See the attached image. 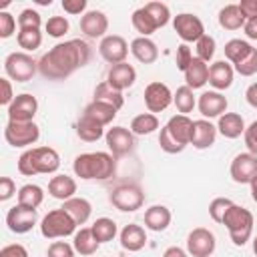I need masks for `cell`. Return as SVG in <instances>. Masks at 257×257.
Returning <instances> with one entry per match:
<instances>
[{
  "instance_id": "cell-5",
  "label": "cell",
  "mask_w": 257,
  "mask_h": 257,
  "mask_svg": "<svg viewBox=\"0 0 257 257\" xmlns=\"http://www.w3.org/2000/svg\"><path fill=\"white\" fill-rule=\"evenodd\" d=\"M38 137H40V128L34 120L32 122L8 120L6 126H4V139L14 149H24V147L34 145L38 141Z\"/></svg>"
},
{
  "instance_id": "cell-11",
  "label": "cell",
  "mask_w": 257,
  "mask_h": 257,
  "mask_svg": "<svg viewBox=\"0 0 257 257\" xmlns=\"http://www.w3.org/2000/svg\"><path fill=\"white\" fill-rule=\"evenodd\" d=\"M104 139H106V147H108V151H110V155L114 159L124 157V155H128L135 149V135L128 128H124V126L108 128Z\"/></svg>"
},
{
  "instance_id": "cell-49",
  "label": "cell",
  "mask_w": 257,
  "mask_h": 257,
  "mask_svg": "<svg viewBox=\"0 0 257 257\" xmlns=\"http://www.w3.org/2000/svg\"><path fill=\"white\" fill-rule=\"evenodd\" d=\"M46 257H74V247L68 245L66 241H54L48 247Z\"/></svg>"
},
{
  "instance_id": "cell-44",
  "label": "cell",
  "mask_w": 257,
  "mask_h": 257,
  "mask_svg": "<svg viewBox=\"0 0 257 257\" xmlns=\"http://www.w3.org/2000/svg\"><path fill=\"white\" fill-rule=\"evenodd\" d=\"M195 50H197V58L203 62H209L215 54V38L209 34H203L197 42H195Z\"/></svg>"
},
{
  "instance_id": "cell-3",
  "label": "cell",
  "mask_w": 257,
  "mask_h": 257,
  "mask_svg": "<svg viewBox=\"0 0 257 257\" xmlns=\"http://www.w3.org/2000/svg\"><path fill=\"white\" fill-rule=\"evenodd\" d=\"M223 225L227 227L231 241L237 247H243L251 239V233H253V213L249 209L233 203L223 217Z\"/></svg>"
},
{
  "instance_id": "cell-34",
  "label": "cell",
  "mask_w": 257,
  "mask_h": 257,
  "mask_svg": "<svg viewBox=\"0 0 257 257\" xmlns=\"http://www.w3.org/2000/svg\"><path fill=\"white\" fill-rule=\"evenodd\" d=\"M94 100L106 102V104L114 106L116 110H120L122 104H124V96H122V92L116 90V88H112L106 80L100 82V84H96V88H94Z\"/></svg>"
},
{
  "instance_id": "cell-50",
  "label": "cell",
  "mask_w": 257,
  "mask_h": 257,
  "mask_svg": "<svg viewBox=\"0 0 257 257\" xmlns=\"http://www.w3.org/2000/svg\"><path fill=\"white\" fill-rule=\"evenodd\" d=\"M16 30V20L6 10L0 12V38H10Z\"/></svg>"
},
{
  "instance_id": "cell-17",
  "label": "cell",
  "mask_w": 257,
  "mask_h": 257,
  "mask_svg": "<svg viewBox=\"0 0 257 257\" xmlns=\"http://www.w3.org/2000/svg\"><path fill=\"white\" fill-rule=\"evenodd\" d=\"M108 30V18L100 10H88L80 18V32L86 38H104V32Z\"/></svg>"
},
{
  "instance_id": "cell-26",
  "label": "cell",
  "mask_w": 257,
  "mask_h": 257,
  "mask_svg": "<svg viewBox=\"0 0 257 257\" xmlns=\"http://www.w3.org/2000/svg\"><path fill=\"white\" fill-rule=\"evenodd\" d=\"M131 52H133V56H135L139 62H143V64H153V62L159 58V48H157V44H155L151 38H147V36L135 38V40L131 42Z\"/></svg>"
},
{
  "instance_id": "cell-52",
  "label": "cell",
  "mask_w": 257,
  "mask_h": 257,
  "mask_svg": "<svg viewBox=\"0 0 257 257\" xmlns=\"http://www.w3.org/2000/svg\"><path fill=\"white\" fill-rule=\"evenodd\" d=\"M243 139H245V147L249 149V153L257 157V120H253V122L245 128Z\"/></svg>"
},
{
  "instance_id": "cell-61",
  "label": "cell",
  "mask_w": 257,
  "mask_h": 257,
  "mask_svg": "<svg viewBox=\"0 0 257 257\" xmlns=\"http://www.w3.org/2000/svg\"><path fill=\"white\" fill-rule=\"evenodd\" d=\"M163 257H189V255H187V251H185V249H181V247H177V245H173V247H169V249H165V253H163Z\"/></svg>"
},
{
  "instance_id": "cell-59",
  "label": "cell",
  "mask_w": 257,
  "mask_h": 257,
  "mask_svg": "<svg viewBox=\"0 0 257 257\" xmlns=\"http://www.w3.org/2000/svg\"><path fill=\"white\" fill-rule=\"evenodd\" d=\"M243 30H245L247 38H251V40H257V18H249V20H245V26H243Z\"/></svg>"
},
{
  "instance_id": "cell-18",
  "label": "cell",
  "mask_w": 257,
  "mask_h": 257,
  "mask_svg": "<svg viewBox=\"0 0 257 257\" xmlns=\"http://www.w3.org/2000/svg\"><path fill=\"white\" fill-rule=\"evenodd\" d=\"M197 106L205 118H215L227 112V98L219 90H207L199 96Z\"/></svg>"
},
{
  "instance_id": "cell-38",
  "label": "cell",
  "mask_w": 257,
  "mask_h": 257,
  "mask_svg": "<svg viewBox=\"0 0 257 257\" xmlns=\"http://www.w3.org/2000/svg\"><path fill=\"white\" fill-rule=\"evenodd\" d=\"M90 229H92V233H94V237H96L98 243H108V241H112V239L116 237V233H118L116 223H114L112 219H108V217L96 219Z\"/></svg>"
},
{
  "instance_id": "cell-14",
  "label": "cell",
  "mask_w": 257,
  "mask_h": 257,
  "mask_svg": "<svg viewBox=\"0 0 257 257\" xmlns=\"http://www.w3.org/2000/svg\"><path fill=\"white\" fill-rule=\"evenodd\" d=\"M36 110H38V100H36V96L28 94V92L16 94V98H14L12 104L8 106V120L32 122Z\"/></svg>"
},
{
  "instance_id": "cell-54",
  "label": "cell",
  "mask_w": 257,
  "mask_h": 257,
  "mask_svg": "<svg viewBox=\"0 0 257 257\" xmlns=\"http://www.w3.org/2000/svg\"><path fill=\"white\" fill-rule=\"evenodd\" d=\"M0 257H28V251L20 243H10L0 249Z\"/></svg>"
},
{
  "instance_id": "cell-28",
  "label": "cell",
  "mask_w": 257,
  "mask_h": 257,
  "mask_svg": "<svg viewBox=\"0 0 257 257\" xmlns=\"http://www.w3.org/2000/svg\"><path fill=\"white\" fill-rule=\"evenodd\" d=\"M185 82L189 88H201L209 82V64L199 60L197 56L193 58V62L189 64V68L185 70Z\"/></svg>"
},
{
  "instance_id": "cell-23",
  "label": "cell",
  "mask_w": 257,
  "mask_h": 257,
  "mask_svg": "<svg viewBox=\"0 0 257 257\" xmlns=\"http://www.w3.org/2000/svg\"><path fill=\"white\" fill-rule=\"evenodd\" d=\"M171 219H173V215H171L169 207H165V205H153L145 211V227L151 231H157V233L165 231L171 225Z\"/></svg>"
},
{
  "instance_id": "cell-8",
  "label": "cell",
  "mask_w": 257,
  "mask_h": 257,
  "mask_svg": "<svg viewBox=\"0 0 257 257\" xmlns=\"http://www.w3.org/2000/svg\"><path fill=\"white\" fill-rule=\"evenodd\" d=\"M173 28L183 42H197L205 34V26H203L201 18L195 14H189V12L177 14L173 18Z\"/></svg>"
},
{
  "instance_id": "cell-29",
  "label": "cell",
  "mask_w": 257,
  "mask_h": 257,
  "mask_svg": "<svg viewBox=\"0 0 257 257\" xmlns=\"http://www.w3.org/2000/svg\"><path fill=\"white\" fill-rule=\"evenodd\" d=\"M116 112H118V110H116L114 106H110V104H106V102H100V100H92V102H88V104L84 106V110H82L84 116H88V118L100 122L102 126L110 124V122L114 120Z\"/></svg>"
},
{
  "instance_id": "cell-56",
  "label": "cell",
  "mask_w": 257,
  "mask_h": 257,
  "mask_svg": "<svg viewBox=\"0 0 257 257\" xmlns=\"http://www.w3.org/2000/svg\"><path fill=\"white\" fill-rule=\"evenodd\" d=\"M14 193H16V183L10 177H2L0 179V201H8Z\"/></svg>"
},
{
  "instance_id": "cell-15",
  "label": "cell",
  "mask_w": 257,
  "mask_h": 257,
  "mask_svg": "<svg viewBox=\"0 0 257 257\" xmlns=\"http://www.w3.org/2000/svg\"><path fill=\"white\" fill-rule=\"evenodd\" d=\"M171 102H173V92L165 82L155 80V82L147 84V88H145V104H147L149 112H153V114L161 112Z\"/></svg>"
},
{
  "instance_id": "cell-20",
  "label": "cell",
  "mask_w": 257,
  "mask_h": 257,
  "mask_svg": "<svg viewBox=\"0 0 257 257\" xmlns=\"http://www.w3.org/2000/svg\"><path fill=\"white\" fill-rule=\"evenodd\" d=\"M217 139V126L207 120V118H199L193 120V135H191V145L199 151L209 149L211 145H215Z\"/></svg>"
},
{
  "instance_id": "cell-39",
  "label": "cell",
  "mask_w": 257,
  "mask_h": 257,
  "mask_svg": "<svg viewBox=\"0 0 257 257\" xmlns=\"http://www.w3.org/2000/svg\"><path fill=\"white\" fill-rule=\"evenodd\" d=\"M131 20H133V26H135V30L137 32H141V36H151L159 26H157V22L153 20V16L145 10V6L143 8H137L135 12H133V16H131Z\"/></svg>"
},
{
  "instance_id": "cell-40",
  "label": "cell",
  "mask_w": 257,
  "mask_h": 257,
  "mask_svg": "<svg viewBox=\"0 0 257 257\" xmlns=\"http://www.w3.org/2000/svg\"><path fill=\"white\" fill-rule=\"evenodd\" d=\"M173 102L177 106V110L181 114H187L191 112L195 106H197V100H195V94H193V88H189L187 84L185 86H179L177 92L173 94Z\"/></svg>"
},
{
  "instance_id": "cell-25",
  "label": "cell",
  "mask_w": 257,
  "mask_h": 257,
  "mask_svg": "<svg viewBox=\"0 0 257 257\" xmlns=\"http://www.w3.org/2000/svg\"><path fill=\"white\" fill-rule=\"evenodd\" d=\"M48 193L58 201H68L76 193V181L68 175H56L48 181Z\"/></svg>"
},
{
  "instance_id": "cell-53",
  "label": "cell",
  "mask_w": 257,
  "mask_h": 257,
  "mask_svg": "<svg viewBox=\"0 0 257 257\" xmlns=\"http://www.w3.org/2000/svg\"><path fill=\"white\" fill-rule=\"evenodd\" d=\"M18 171H20L22 175H26V177L36 175L34 165H32V155H30V149H28V151H24V153L20 155V159H18Z\"/></svg>"
},
{
  "instance_id": "cell-60",
  "label": "cell",
  "mask_w": 257,
  "mask_h": 257,
  "mask_svg": "<svg viewBox=\"0 0 257 257\" xmlns=\"http://www.w3.org/2000/svg\"><path fill=\"white\" fill-rule=\"evenodd\" d=\"M245 98H247V102H249L253 108H257V82H253V84L247 86V90H245Z\"/></svg>"
},
{
  "instance_id": "cell-55",
  "label": "cell",
  "mask_w": 257,
  "mask_h": 257,
  "mask_svg": "<svg viewBox=\"0 0 257 257\" xmlns=\"http://www.w3.org/2000/svg\"><path fill=\"white\" fill-rule=\"evenodd\" d=\"M0 86H2L0 104H4V106H10V104H12V100L16 98V96H14V92H12V84H10V78H8V76L0 78Z\"/></svg>"
},
{
  "instance_id": "cell-31",
  "label": "cell",
  "mask_w": 257,
  "mask_h": 257,
  "mask_svg": "<svg viewBox=\"0 0 257 257\" xmlns=\"http://www.w3.org/2000/svg\"><path fill=\"white\" fill-rule=\"evenodd\" d=\"M72 247H74V251L80 253V255H92V253L98 251L100 243L96 241V237H94V233H92L90 227H80V231L74 233Z\"/></svg>"
},
{
  "instance_id": "cell-46",
  "label": "cell",
  "mask_w": 257,
  "mask_h": 257,
  "mask_svg": "<svg viewBox=\"0 0 257 257\" xmlns=\"http://www.w3.org/2000/svg\"><path fill=\"white\" fill-rule=\"evenodd\" d=\"M159 145H161V149H163L165 153H169V155H177V153L185 151V145H181V143H179V141L169 133V128H167V126H163V128H161Z\"/></svg>"
},
{
  "instance_id": "cell-16",
  "label": "cell",
  "mask_w": 257,
  "mask_h": 257,
  "mask_svg": "<svg viewBox=\"0 0 257 257\" xmlns=\"http://www.w3.org/2000/svg\"><path fill=\"white\" fill-rule=\"evenodd\" d=\"M30 155L36 175H50L56 173L60 167V157L52 147H34L30 149Z\"/></svg>"
},
{
  "instance_id": "cell-41",
  "label": "cell",
  "mask_w": 257,
  "mask_h": 257,
  "mask_svg": "<svg viewBox=\"0 0 257 257\" xmlns=\"http://www.w3.org/2000/svg\"><path fill=\"white\" fill-rule=\"evenodd\" d=\"M16 42H18L20 48H24L28 52H34L42 44V32L40 30H18Z\"/></svg>"
},
{
  "instance_id": "cell-10",
  "label": "cell",
  "mask_w": 257,
  "mask_h": 257,
  "mask_svg": "<svg viewBox=\"0 0 257 257\" xmlns=\"http://www.w3.org/2000/svg\"><path fill=\"white\" fill-rule=\"evenodd\" d=\"M229 173H231V179L239 185H249L255 177H257V157L251 155L249 151L247 153H239L233 161H231V167H229Z\"/></svg>"
},
{
  "instance_id": "cell-47",
  "label": "cell",
  "mask_w": 257,
  "mask_h": 257,
  "mask_svg": "<svg viewBox=\"0 0 257 257\" xmlns=\"http://www.w3.org/2000/svg\"><path fill=\"white\" fill-rule=\"evenodd\" d=\"M231 205H233V201L227 199V197H217V199H213V201L209 203V215H211V219H213L215 223H223V217H225V213L229 211Z\"/></svg>"
},
{
  "instance_id": "cell-1",
  "label": "cell",
  "mask_w": 257,
  "mask_h": 257,
  "mask_svg": "<svg viewBox=\"0 0 257 257\" xmlns=\"http://www.w3.org/2000/svg\"><path fill=\"white\" fill-rule=\"evenodd\" d=\"M90 60V46L80 40H64L52 46L48 52L42 54L38 60V70L48 80H64Z\"/></svg>"
},
{
  "instance_id": "cell-7",
  "label": "cell",
  "mask_w": 257,
  "mask_h": 257,
  "mask_svg": "<svg viewBox=\"0 0 257 257\" xmlns=\"http://www.w3.org/2000/svg\"><path fill=\"white\" fill-rule=\"evenodd\" d=\"M110 203L122 211V213H133L137 209L143 207L145 203V193L139 185H131V183H124V185H118L110 191Z\"/></svg>"
},
{
  "instance_id": "cell-21",
  "label": "cell",
  "mask_w": 257,
  "mask_h": 257,
  "mask_svg": "<svg viewBox=\"0 0 257 257\" xmlns=\"http://www.w3.org/2000/svg\"><path fill=\"white\" fill-rule=\"evenodd\" d=\"M120 247L135 253V251H141L145 245H147V233L141 225H135V223H128L120 229Z\"/></svg>"
},
{
  "instance_id": "cell-37",
  "label": "cell",
  "mask_w": 257,
  "mask_h": 257,
  "mask_svg": "<svg viewBox=\"0 0 257 257\" xmlns=\"http://www.w3.org/2000/svg\"><path fill=\"white\" fill-rule=\"evenodd\" d=\"M157 128H159V118H157V114H153V112L137 114V116L131 120V133H133V135L145 137V135L155 133Z\"/></svg>"
},
{
  "instance_id": "cell-63",
  "label": "cell",
  "mask_w": 257,
  "mask_h": 257,
  "mask_svg": "<svg viewBox=\"0 0 257 257\" xmlns=\"http://www.w3.org/2000/svg\"><path fill=\"white\" fill-rule=\"evenodd\" d=\"M253 253H255V255H257V237H255V239H253Z\"/></svg>"
},
{
  "instance_id": "cell-30",
  "label": "cell",
  "mask_w": 257,
  "mask_h": 257,
  "mask_svg": "<svg viewBox=\"0 0 257 257\" xmlns=\"http://www.w3.org/2000/svg\"><path fill=\"white\" fill-rule=\"evenodd\" d=\"M62 209L74 219L76 225H84L90 219V213H92V205L82 197H72V199L64 201Z\"/></svg>"
},
{
  "instance_id": "cell-4",
  "label": "cell",
  "mask_w": 257,
  "mask_h": 257,
  "mask_svg": "<svg viewBox=\"0 0 257 257\" xmlns=\"http://www.w3.org/2000/svg\"><path fill=\"white\" fill-rule=\"evenodd\" d=\"M76 229L74 219L60 207V209H52L48 211L42 221H40V233L46 239H58V237H68L72 235Z\"/></svg>"
},
{
  "instance_id": "cell-32",
  "label": "cell",
  "mask_w": 257,
  "mask_h": 257,
  "mask_svg": "<svg viewBox=\"0 0 257 257\" xmlns=\"http://www.w3.org/2000/svg\"><path fill=\"white\" fill-rule=\"evenodd\" d=\"M76 135L84 143H94L104 135V126L100 122H96V120H92V118L82 114L78 118V122H76Z\"/></svg>"
},
{
  "instance_id": "cell-24",
  "label": "cell",
  "mask_w": 257,
  "mask_h": 257,
  "mask_svg": "<svg viewBox=\"0 0 257 257\" xmlns=\"http://www.w3.org/2000/svg\"><path fill=\"white\" fill-rule=\"evenodd\" d=\"M245 120L239 112H225L219 116V122H217V131L225 137V139H237L245 133Z\"/></svg>"
},
{
  "instance_id": "cell-45",
  "label": "cell",
  "mask_w": 257,
  "mask_h": 257,
  "mask_svg": "<svg viewBox=\"0 0 257 257\" xmlns=\"http://www.w3.org/2000/svg\"><path fill=\"white\" fill-rule=\"evenodd\" d=\"M44 28H46L48 36H52V38H62V36L68 32L70 24H68V20H66L64 16H50V18L46 20Z\"/></svg>"
},
{
  "instance_id": "cell-58",
  "label": "cell",
  "mask_w": 257,
  "mask_h": 257,
  "mask_svg": "<svg viewBox=\"0 0 257 257\" xmlns=\"http://www.w3.org/2000/svg\"><path fill=\"white\" fill-rule=\"evenodd\" d=\"M237 6L241 10V14L245 16V20L257 18V0H241Z\"/></svg>"
},
{
  "instance_id": "cell-13",
  "label": "cell",
  "mask_w": 257,
  "mask_h": 257,
  "mask_svg": "<svg viewBox=\"0 0 257 257\" xmlns=\"http://www.w3.org/2000/svg\"><path fill=\"white\" fill-rule=\"evenodd\" d=\"M98 52H100V56H102L110 66H114V64L124 62V58H126V54H128V44H126V40H124L122 36H118V34H108V36H104V38L100 40Z\"/></svg>"
},
{
  "instance_id": "cell-35",
  "label": "cell",
  "mask_w": 257,
  "mask_h": 257,
  "mask_svg": "<svg viewBox=\"0 0 257 257\" xmlns=\"http://www.w3.org/2000/svg\"><path fill=\"white\" fill-rule=\"evenodd\" d=\"M42 201H44L42 187L28 183V185H24V187L18 189V205L28 207V209H36V207L42 205Z\"/></svg>"
},
{
  "instance_id": "cell-48",
  "label": "cell",
  "mask_w": 257,
  "mask_h": 257,
  "mask_svg": "<svg viewBox=\"0 0 257 257\" xmlns=\"http://www.w3.org/2000/svg\"><path fill=\"white\" fill-rule=\"evenodd\" d=\"M235 70L241 76H253L257 72V48H253L245 60H241L239 64H235Z\"/></svg>"
},
{
  "instance_id": "cell-33",
  "label": "cell",
  "mask_w": 257,
  "mask_h": 257,
  "mask_svg": "<svg viewBox=\"0 0 257 257\" xmlns=\"http://www.w3.org/2000/svg\"><path fill=\"white\" fill-rule=\"evenodd\" d=\"M219 24L225 30H239L245 26V16L241 14L237 4H227L219 10Z\"/></svg>"
},
{
  "instance_id": "cell-51",
  "label": "cell",
  "mask_w": 257,
  "mask_h": 257,
  "mask_svg": "<svg viewBox=\"0 0 257 257\" xmlns=\"http://www.w3.org/2000/svg\"><path fill=\"white\" fill-rule=\"evenodd\" d=\"M193 52H191V48L187 46V44H181V46H177V68L179 70H187L189 68V64L193 62Z\"/></svg>"
},
{
  "instance_id": "cell-6",
  "label": "cell",
  "mask_w": 257,
  "mask_h": 257,
  "mask_svg": "<svg viewBox=\"0 0 257 257\" xmlns=\"http://www.w3.org/2000/svg\"><path fill=\"white\" fill-rule=\"evenodd\" d=\"M38 68V62L28 52H10L4 60L6 76L16 82H28Z\"/></svg>"
},
{
  "instance_id": "cell-2",
  "label": "cell",
  "mask_w": 257,
  "mask_h": 257,
  "mask_svg": "<svg viewBox=\"0 0 257 257\" xmlns=\"http://www.w3.org/2000/svg\"><path fill=\"white\" fill-rule=\"evenodd\" d=\"M74 175L84 181H106L116 171V159L110 153H82L72 163Z\"/></svg>"
},
{
  "instance_id": "cell-12",
  "label": "cell",
  "mask_w": 257,
  "mask_h": 257,
  "mask_svg": "<svg viewBox=\"0 0 257 257\" xmlns=\"http://www.w3.org/2000/svg\"><path fill=\"white\" fill-rule=\"evenodd\" d=\"M36 223H38V211L36 209L16 205L6 213V225L12 233H18V235L28 233Z\"/></svg>"
},
{
  "instance_id": "cell-57",
  "label": "cell",
  "mask_w": 257,
  "mask_h": 257,
  "mask_svg": "<svg viewBox=\"0 0 257 257\" xmlns=\"http://www.w3.org/2000/svg\"><path fill=\"white\" fill-rule=\"evenodd\" d=\"M62 10L68 14H82L86 10V0H62Z\"/></svg>"
},
{
  "instance_id": "cell-9",
  "label": "cell",
  "mask_w": 257,
  "mask_h": 257,
  "mask_svg": "<svg viewBox=\"0 0 257 257\" xmlns=\"http://www.w3.org/2000/svg\"><path fill=\"white\" fill-rule=\"evenodd\" d=\"M215 247V235L205 227H197L187 235V253L193 257H211Z\"/></svg>"
},
{
  "instance_id": "cell-62",
  "label": "cell",
  "mask_w": 257,
  "mask_h": 257,
  "mask_svg": "<svg viewBox=\"0 0 257 257\" xmlns=\"http://www.w3.org/2000/svg\"><path fill=\"white\" fill-rule=\"evenodd\" d=\"M249 185H251V197H253V201L257 203V177H255V179H253Z\"/></svg>"
},
{
  "instance_id": "cell-27",
  "label": "cell",
  "mask_w": 257,
  "mask_h": 257,
  "mask_svg": "<svg viewBox=\"0 0 257 257\" xmlns=\"http://www.w3.org/2000/svg\"><path fill=\"white\" fill-rule=\"evenodd\" d=\"M169 128V133L181 143V145H191V135H193V120L187 114H175L169 118V122L165 124Z\"/></svg>"
},
{
  "instance_id": "cell-36",
  "label": "cell",
  "mask_w": 257,
  "mask_h": 257,
  "mask_svg": "<svg viewBox=\"0 0 257 257\" xmlns=\"http://www.w3.org/2000/svg\"><path fill=\"white\" fill-rule=\"evenodd\" d=\"M225 58L231 62V64H239L241 60H245L249 56V52L253 50V46L247 42V40H241V38H233L225 44Z\"/></svg>"
},
{
  "instance_id": "cell-22",
  "label": "cell",
  "mask_w": 257,
  "mask_h": 257,
  "mask_svg": "<svg viewBox=\"0 0 257 257\" xmlns=\"http://www.w3.org/2000/svg\"><path fill=\"white\" fill-rule=\"evenodd\" d=\"M233 66L225 60H217L209 66V84L217 90H225L233 84Z\"/></svg>"
},
{
  "instance_id": "cell-42",
  "label": "cell",
  "mask_w": 257,
  "mask_h": 257,
  "mask_svg": "<svg viewBox=\"0 0 257 257\" xmlns=\"http://www.w3.org/2000/svg\"><path fill=\"white\" fill-rule=\"evenodd\" d=\"M145 10L153 16V20L157 22L159 28L167 26V22L171 20V10H169V6L163 4V2H149V4H145Z\"/></svg>"
},
{
  "instance_id": "cell-19",
  "label": "cell",
  "mask_w": 257,
  "mask_h": 257,
  "mask_svg": "<svg viewBox=\"0 0 257 257\" xmlns=\"http://www.w3.org/2000/svg\"><path fill=\"white\" fill-rule=\"evenodd\" d=\"M135 80H137V70H135V66L128 64V62L114 64V66H110L108 72H106V82H108L112 88L120 90V92L126 90V88H131V86L135 84Z\"/></svg>"
},
{
  "instance_id": "cell-43",
  "label": "cell",
  "mask_w": 257,
  "mask_h": 257,
  "mask_svg": "<svg viewBox=\"0 0 257 257\" xmlns=\"http://www.w3.org/2000/svg\"><path fill=\"white\" fill-rule=\"evenodd\" d=\"M40 24H42V18L32 8H24L18 14V28L20 30H40Z\"/></svg>"
}]
</instances>
